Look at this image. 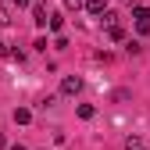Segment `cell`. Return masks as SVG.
Listing matches in <instances>:
<instances>
[{
    "label": "cell",
    "mask_w": 150,
    "mask_h": 150,
    "mask_svg": "<svg viewBox=\"0 0 150 150\" xmlns=\"http://www.w3.org/2000/svg\"><path fill=\"white\" fill-rule=\"evenodd\" d=\"M79 89H82V79H79V75H64V79H61V93H64V97H75Z\"/></svg>",
    "instance_id": "6da1fadb"
},
{
    "label": "cell",
    "mask_w": 150,
    "mask_h": 150,
    "mask_svg": "<svg viewBox=\"0 0 150 150\" xmlns=\"http://www.w3.org/2000/svg\"><path fill=\"white\" fill-rule=\"evenodd\" d=\"M47 18H50V14H47V4H43V0H36V4H32V22L43 29V25H47Z\"/></svg>",
    "instance_id": "7a4b0ae2"
},
{
    "label": "cell",
    "mask_w": 150,
    "mask_h": 150,
    "mask_svg": "<svg viewBox=\"0 0 150 150\" xmlns=\"http://www.w3.org/2000/svg\"><path fill=\"white\" fill-rule=\"evenodd\" d=\"M86 11H89V14H97V18H100V14L107 11V0H86Z\"/></svg>",
    "instance_id": "3957f363"
},
{
    "label": "cell",
    "mask_w": 150,
    "mask_h": 150,
    "mask_svg": "<svg viewBox=\"0 0 150 150\" xmlns=\"http://www.w3.org/2000/svg\"><path fill=\"white\" fill-rule=\"evenodd\" d=\"M14 122H18V125H29V122H32V111H29V107H14Z\"/></svg>",
    "instance_id": "277c9868"
},
{
    "label": "cell",
    "mask_w": 150,
    "mask_h": 150,
    "mask_svg": "<svg viewBox=\"0 0 150 150\" xmlns=\"http://www.w3.org/2000/svg\"><path fill=\"white\" fill-rule=\"evenodd\" d=\"M107 40L122 43V40H125V29H122V25H107Z\"/></svg>",
    "instance_id": "5b68a950"
},
{
    "label": "cell",
    "mask_w": 150,
    "mask_h": 150,
    "mask_svg": "<svg viewBox=\"0 0 150 150\" xmlns=\"http://www.w3.org/2000/svg\"><path fill=\"white\" fill-rule=\"evenodd\" d=\"M132 18L136 22H150V7H132Z\"/></svg>",
    "instance_id": "8992f818"
},
{
    "label": "cell",
    "mask_w": 150,
    "mask_h": 150,
    "mask_svg": "<svg viewBox=\"0 0 150 150\" xmlns=\"http://www.w3.org/2000/svg\"><path fill=\"white\" fill-rule=\"evenodd\" d=\"M125 150H146V146H143L139 136H129V139H125Z\"/></svg>",
    "instance_id": "52a82bcc"
},
{
    "label": "cell",
    "mask_w": 150,
    "mask_h": 150,
    "mask_svg": "<svg viewBox=\"0 0 150 150\" xmlns=\"http://www.w3.org/2000/svg\"><path fill=\"white\" fill-rule=\"evenodd\" d=\"M47 25H50L54 32H61V25H64V18H61V14H50V18H47Z\"/></svg>",
    "instance_id": "ba28073f"
},
{
    "label": "cell",
    "mask_w": 150,
    "mask_h": 150,
    "mask_svg": "<svg viewBox=\"0 0 150 150\" xmlns=\"http://www.w3.org/2000/svg\"><path fill=\"white\" fill-rule=\"evenodd\" d=\"M79 118H86V122L93 118V104H79Z\"/></svg>",
    "instance_id": "9c48e42d"
},
{
    "label": "cell",
    "mask_w": 150,
    "mask_h": 150,
    "mask_svg": "<svg viewBox=\"0 0 150 150\" xmlns=\"http://www.w3.org/2000/svg\"><path fill=\"white\" fill-rule=\"evenodd\" d=\"M11 22H14L11 11H7V7H0V25H11Z\"/></svg>",
    "instance_id": "30bf717a"
},
{
    "label": "cell",
    "mask_w": 150,
    "mask_h": 150,
    "mask_svg": "<svg viewBox=\"0 0 150 150\" xmlns=\"http://www.w3.org/2000/svg\"><path fill=\"white\" fill-rule=\"evenodd\" d=\"M64 7H68V11H79V7H82V0H64Z\"/></svg>",
    "instance_id": "8fae6325"
},
{
    "label": "cell",
    "mask_w": 150,
    "mask_h": 150,
    "mask_svg": "<svg viewBox=\"0 0 150 150\" xmlns=\"http://www.w3.org/2000/svg\"><path fill=\"white\" fill-rule=\"evenodd\" d=\"M0 57H11V47L7 43H0Z\"/></svg>",
    "instance_id": "7c38bea8"
},
{
    "label": "cell",
    "mask_w": 150,
    "mask_h": 150,
    "mask_svg": "<svg viewBox=\"0 0 150 150\" xmlns=\"http://www.w3.org/2000/svg\"><path fill=\"white\" fill-rule=\"evenodd\" d=\"M14 4H18V7H25V4H29V0H14Z\"/></svg>",
    "instance_id": "4fadbf2b"
},
{
    "label": "cell",
    "mask_w": 150,
    "mask_h": 150,
    "mask_svg": "<svg viewBox=\"0 0 150 150\" xmlns=\"http://www.w3.org/2000/svg\"><path fill=\"white\" fill-rule=\"evenodd\" d=\"M4 143H7V139H4V132H0V150H4Z\"/></svg>",
    "instance_id": "5bb4252c"
},
{
    "label": "cell",
    "mask_w": 150,
    "mask_h": 150,
    "mask_svg": "<svg viewBox=\"0 0 150 150\" xmlns=\"http://www.w3.org/2000/svg\"><path fill=\"white\" fill-rule=\"evenodd\" d=\"M11 150H25V146H22V143H14V146H11Z\"/></svg>",
    "instance_id": "9a60e30c"
}]
</instances>
